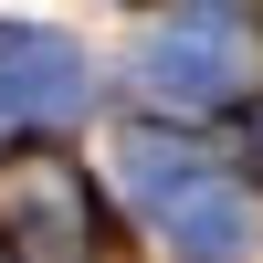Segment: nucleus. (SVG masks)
<instances>
[{"instance_id": "f03ea898", "label": "nucleus", "mask_w": 263, "mask_h": 263, "mask_svg": "<svg viewBox=\"0 0 263 263\" xmlns=\"http://www.w3.org/2000/svg\"><path fill=\"white\" fill-rule=\"evenodd\" d=\"M253 147H263V116H253Z\"/></svg>"}, {"instance_id": "f257e3e1", "label": "nucleus", "mask_w": 263, "mask_h": 263, "mask_svg": "<svg viewBox=\"0 0 263 263\" xmlns=\"http://www.w3.org/2000/svg\"><path fill=\"white\" fill-rule=\"evenodd\" d=\"M84 232H95V211H84V179L63 158H11V168H0V242L74 263Z\"/></svg>"}]
</instances>
